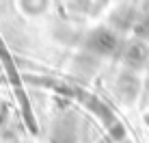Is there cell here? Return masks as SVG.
I'll return each instance as SVG.
<instances>
[{"instance_id": "1", "label": "cell", "mask_w": 149, "mask_h": 143, "mask_svg": "<svg viewBox=\"0 0 149 143\" xmlns=\"http://www.w3.org/2000/svg\"><path fill=\"white\" fill-rule=\"evenodd\" d=\"M52 0H17V9L26 18H41L50 11Z\"/></svg>"}, {"instance_id": "2", "label": "cell", "mask_w": 149, "mask_h": 143, "mask_svg": "<svg viewBox=\"0 0 149 143\" xmlns=\"http://www.w3.org/2000/svg\"><path fill=\"white\" fill-rule=\"evenodd\" d=\"M143 121H145V124H147V128H149V111H147L145 115H143Z\"/></svg>"}]
</instances>
